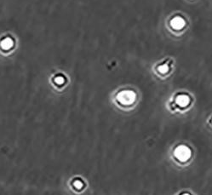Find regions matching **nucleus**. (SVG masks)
<instances>
[{
	"label": "nucleus",
	"instance_id": "1",
	"mask_svg": "<svg viewBox=\"0 0 212 195\" xmlns=\"http://www.w3.org/2000/svg\"><path fill=\"white\" fill-rule=\"evenodd\" d=\"M185 24V22L183 21V19H182L181 17H176L175 19L172 20L171 22V26L174 27V28H177V29H180L182 28Z\"/></svg>",
	"mask_w": 212,
	"mask_h": 195
},
{
	"label": "nucleus",
	"instance_id": "2",
	"mask_svg": "<svg viewBox=\"0 0 212 195\" xmlns=\"http://www.w3.org/2000/svg\"><path fill=\"white\" fill-rule=\"evenodd\" d=\"M13 46V40L10 38H4L2 42H1V47L4 50H9Z\"/></svg>",
	"mask_w": 212,
	"mask_h": 195
},
{
	"label": "nucleus",
	"instance_id": "3",
	"mask_svg": "<svg viewBox=\"0 0 212 195\" xmlns=\"http://www.w3.org/2000/svg\"><path fill=\"white\" fill-rule=\"evenodd\" d=\"M55 82L57 84H62L63 83L65 82V79H64V78H63V77H61V76H58V77H56V78H55Z\"/></svg>",
	"mask_w": 212,
	"mask_h": 195
},
{
	"label": "nucleus",
	"instance_id": "4",
	"mask_svg": "<svg viewBox=\"0 0 212 195\" xmlns=\"http://www.w3.org/2000/svg\"><path fill=\"white\" fill-rule=\"evenodd\" d=\"M74 186H75L77 188H81L83 185H82V183H81L79 181H77L74 182Z\"/></svg>",
	"mask_w": 212,
	"mask_h": 195
}]
</instances>
